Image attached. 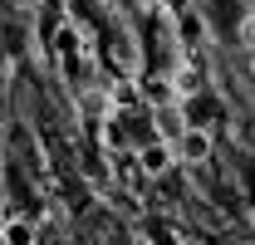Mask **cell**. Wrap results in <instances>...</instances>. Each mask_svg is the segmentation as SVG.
I'll return each instance as SVG.
<instances>
[{"mask_svg":"<svg viewBox=\"0 0 255 245\" xmlns=\"http://www.w3.org/2000/svg\"><path fill=\"white\" fill-rule=\"evenodd\" d=\"M206 152H211V137H206L201 127H191L187 137H182V157H187V162H206Z\"/></svg>","mask_w":255,"mask_h":245,"instance_id":"6da1fadb","label":"cell"},{"mask_svg":"<svg viewBox=\"0 0 255 245\" xmlns=\"http://www.w3.org/2000/svg\"><path fill=\"white\" fill-rule=\"evenodd\" d=\"M137 162H142V172H147V177H162V172H167V162H172V152H167V147H147V152L137 157Z\"/></svg>","mask_w":255,"mask_h":245,"instance_id":"7a4b0ae2","label":"cell"},{"mask_svg":"<svg viewBox=\"0 0 255 245\" xmlns=\"http://www.w3.org/2000/svg\"><path fill=\"white\" fill-rule=\"evenodd\" d=\"M5 245H34L30 221H10V226H5Z\"/></svg>","mask_w":255,"mask_h":245,"instance_id":"3957f363","label":"cell"}]
</instances>
